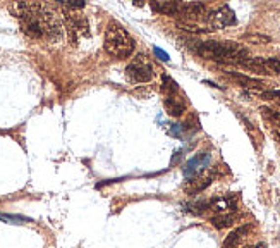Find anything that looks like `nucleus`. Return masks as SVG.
<instances>
[{
  "instance_id": "nucleus-6",
  "label": "nucleus",
  "mask_w": 280,
  "mask_h": 248,
  "mask_svg": "<svg viewBox=\"0 0 280 248\" xmlns=\"http://www.w3.org/2000/svg\"><path fill=\"white\" fill-rule=\"evenodd\" d=\"M213 177H215V171L213 169H205L201 173H198L196 176H192L191 179L184 184V191L187 195H198L201 191H205L206 188L212 184Z\"/></svg>"
},
{
  "instance_id": "nucleus-23",
  "label": "nucleus",
  "mask_w": 280,
  "mask_h": 248,
  "mask_svg": "<svg viewBox=\"0 0 280 248\" xmlns=\"http://www.w3.org/2000/svg\"><path fill=\"white\" fill-rule=\"evenodd\" d=\"M153 52H155V55H156V57L160 59V61H165V62L169 61V54H167V52H163L162 48L155 47V48H153Z\"/></svg>"
},
{
  "instance_id": "nucleus-11",
  "label": "nucleus",
  "mask_w": 280,
  "mask_h": 248,
  "mask_svg": "<svg viewBox=\"0 0 280 248\" xmlns=\"http://www.w3.org/2000/svg\"><path fill=\"white\" fill-rule=\"evenodd\" d=\"M163 106H165L167 114L172 117H181L186 112V102L177 93L176 95H167L165 100H163Z\"/></svg>"
},
{
  "instance_id": "nucleus-16",
  "label": "nucleus",
  "mask_w": 280,
  "mask_h": 248,
  "mask_svg": "<svg viewBox=\"0 0 280 248\" xmlns=\"http://www.w3.org/2000/svg\"><path fill=\"white\" fill-rule=\"evenodd\" d=\"M162 90L167 93V95H176L177 90H179V88H177V83L174 81V79L170 78V76L163 74V76H162Z\"/></svg>"
},
{
  "instance_id": "nucleus-4",
  "label": "nucleus",
  "mask_w": 280,
  "mask_h": 248,
  "mask_svg": "<svg viewBox=\"0 0 280 248\" xmlns=\"http://www.w3.org/2000/svg\"><path fill=\"white\" fill-rule=\"evenodd\" d=\"M241 66L251 69L258 74H279L280 72V57H248L241 62Z\"/></svg>"
},
{
  "instance_id": "nucleus-1",
  "label": "nucleus",
  "mask_w": 280,
  "mask_h": 248,
  "mask_svg": "<svg viewBox=\"0 0 280 248\" xmlns=\"http://www.w3.org/2000/svg\"><path fill=\"white\" fill-rule=\"evenodd\" d=\"M192 50L199 57L215 62L241 64L244 59H248V50L236 41H196Z\"/></svg>"
},
{
  "instance_id": "nucleus-10",
  "label": "nucleus",
  "mask_w": 280,
  "mask_h": 248,
  "mask_svg": "<svg viewBox=\"0 0 280 248\" xmlns=\"http://www.w3.org/2000/svg\"><path fill=\"white\" fill-rule=\"evenodd\" d=\"M208 160H210V153H199V155H196L194 159H191L186 164V167H184V176H186L187 179H191L192 176H196L198 173L205 171Z\"/></svg>"
},
{
  "instance_id": "nucleus-9",
  "label": "nucleus",
  "mask_w": 280,
  "mask_h": 248,
  "mask_svg": "<svg viewBox=\"0 0 280 248\" xmlns=\"http://www.w3.org/2000/svg\"><path fill=\"white\" fill-rule=\"evenodd\" d=\"M179 14L186 19H199L206 14V5L203 2H184L179 5Z\"/></svg>"
},
{
  "instance_id": "nucleus-20",
  "label": "nucleus",
  "mask_w": 280,
  "mask_h": 248,
  "mask_svg": "<svg viewBox=\"0 0 280 248\" xmlns=\"http://www.w3.org/2000/svg\"><path fill=\"white\" fill-rule=\"evenodd\" d=\"M59 5L64 7L65 10H78L85 7V2L83 0H62V2H59Z\"/></svg>"
},
{
  "instance_id": "nucleus-2",
  "label": "nucleus",
  "mask_w": 280,
  "mask_h": 248,
  "mask_svg": "<svg viewBox=\"0 0 280 248\" xmlns=\"http://www.w3.org/2000/svg\"><path fill=\"white\" fill-rule=\"evenodd\" d=\"M136 48V40L122 24L110 21L105 30V50L110 57L124 61L131 57Z\"/></svg>"
},
{
  "instance_id": "nucleus-17",
  "label": "nucleus",
  "mask_w": 280,
  "mask_h": 248,
  "mask_svg": "<svg viewBox=\"0 0 280 248\" xmlns=\"http://www.w3.org/2000/svg\"><path fill=\"white\" fill-rule=\"evenodd\" d=\"M0 221L9 222V224H24V222H31V219H28V217H21V215L0 214Z\"/></svg>"
},
{
  "instance_id": "nucleus-7",
  "label": "nucleus",
  "mask_w": 280,
  "mask_h": 248,
  "mask_svg": "<svg viewBox=\"0 0 280 248\" xmlns=\"http://www.w3.org/2000/svg\"><path fill=\"white\" fill-rule=\"evenodd\" d=\"M237 197L236 195H223V197L212 198L208 202V209L215 211L217 214H232L236 211Z\"/></svg>"
},
{
  "instance_id": "nucleus-24",
  "label": "nucleus",
  "mask_w": 280,
  "mask_h": 248,
  "mask_svg": "<svg viewBox=\"0 0 280 248\" xmlns=\"http://www.w3.org/2000/svg\"><path fill=\"white\" fill-rule=\"evenodd\" d=\"M243 248H256V245H246V247H243Z\"/></svg>"
},
{
  "instance_id": "nucleus-13",
  "label": "nucleus",
  "mask_w": 280,
  "mask_h": 248,
  "mask_svg": "<svg viewBox=\"0 0 280 248\" xmlns=\"http://www.w3.org/2000/svg\"><path fill=\"white\" fill-rule=\"evenodd\" d=\"M248 231H249V226H241V228L234 229V231L225 238V242H223L222 248H237V245H239V242H241V238H243V236L246 235Z\"/></svg>"
},
{
  "instance_id": "nucleus-22",
  "label": "nucleus",
  "mask_w": 280,
  "mask_h": 248,
  "mask_svg": "<svg viewBox=\"0 0 280 248\" xmlns=\"http://www.w3.org/2000/svg\"><path fill=\"white\" fill-rule=\"evenodd\" d=\"M256 93L267 100H280V90H267V92H256Z\"/></svg>"
},
{
  "instance_id": "nucleus-14",
  "label": "nucleus",
  "mask_w": 280,
  "mask_h": 248,
  "mask_svg": "<svg viewBox=\"0 0 280 248\" xmlns=\"http://www.w3.org/2000/svg\"><path fill=\"white\" fill-rule=\"evenodd\" d=\"M234 221H236L234 214H217L215 217L210 219L212 226H213V228H217V229H227V228H230V226L234 224Z\"/></svg>"
},
{
  "instance_id": "nucleus-21",
  "label": "nucleus",
  "mask_w": 280,
  "mask_h": 248,
  "mask_svg": "<svg viewBox=\"0 0 280 248\" xmlns=\"http://www.w3.org/2000/svg\"><path fill=\"white\" fill-rule=\"evenodd\" d=\"M177 26L184 31H189V33H208V30H203V28L196 26V24H191V23H177Z\"/></svg>"
},
{
  "instance_id": "nucleus-3",
  "label": "nucleus",
  "mask_w": 280,
  "mask_h": 248,
  "mask_svg": "<svg viewBox=\"0 0 280 248\" xmlns=\"http://www.w3.org/2000/svg\"><path fill=\"white\" fill-rule=\"evenodd\" d=\"M125 76L131 83H150L153 79V66L148 55L138 54L125 68Z\"/></svg>"
},
{
  "instance_id": "nucleus-8",
  "label": "nucleus",
  "mask_w": 280,
  "mask_h": 248,
  "mask_svg": "<svg viewBox=\"0 0 280 248\" xmlns=\"http://www.w3.org/2000/svg\"><path fill=\"white\" fill-rule=\"evenodd\" d=\"M225 76H229L230 79H234V81H236L239 86L248 88V90H253V92H261V88H263V81H261V79L251 78V76L241 74V72L225 71Z\"/></svg>"
},
{
  "instance_id": "nucleus-25",
  "label": "nucleus",
  "mask_w": 280,
  "mask_h": 248,
  "mask_svg": "<svg viewBox=\"0 0 280 248\" xmlns=\"http://www.w3.org/2000/svg\"><path fill=\"white\" fill-rule=\"evenodd\" d=\"M275 136H277V140H279V143H280V133H275Z\"/></svg>"
},
{
  "instance_id": "nucleus-15",
  "label": "nucleus",
  "mask_w": 280,
  "mask_h": 248,
  "mask_svg": "<svg viewBox=\"0 0 280 248\" xmlns=\"http://www.w3.org/2000/svg\"><path fill=\"white\" fill-rule=\"evenodd\" d=\"M261 114H263V117L268 123L274 124L275 133H280V112H275V110L268 109V107H261Z\"/></svg>"
},
{
  "instance_id": "nucleus-18",
  "label": "nucleus",
  "mask_w": 280,
  "mask_h": 248,
  "mask_svg": "<svg viewBox=\"0 0 280 248\" xmlns=\"http://www.w3.org/2000/svg\"><path fill=\"white\" fill-rule=\"evenodd\" d=\"M244 40L249 41V43H254V45H265V43H270V38L265 36V35H260V33H254V35H246Z\"/></svg>"
},
{
  "instance_id": "nucleus-12",
  "label": "nucleus",
  "mask_w": 280,
  "mask_h": 248,
  "mask_svg": "<svg viewBox=\"0 0 280 248\" xmlns=\"http://www.w3.org/2000/svg\"><path fill=\"white\" fill-rule=\"evenodd\" d=\"M179 2H172V0H163V2H152L150 7L153 9V12L163 14V16H176L179 14Z\"/></svg>"
},
{
  "instance_id": "nucleus-5",
  "label": "nucleus",
  "mask_w": 280,
  "mask_h": 248,
  "mask_svg": "<svg viewBox=\"0 0 280 248\" xmlns=\"http://www.w3.org/2000/svg\"><path fill=\"white\" fill-rule=\"evenodd\" d=\"M236 23H237L236 12L229 5H220L218 9L210 12L208 16V24L213 30H223V28L234 26Z\"/></svg>"
},
{
  "instance_id": "nucleus-19",
  "label": "nucleus",
  "mask_w": 280,
  "mask_h": 248,
  "mask_svg": "<svg viewBox=\"0 0 280 248\" xmlns=\"http://www.w3.org/2000/svg\"><path fill=\"white\" fill-rule=\"evenodd\" d=\"M208 209V202H196V204H187L186 211L191 212V214H203V212Z\"/></svg>"
}]
</instances>
